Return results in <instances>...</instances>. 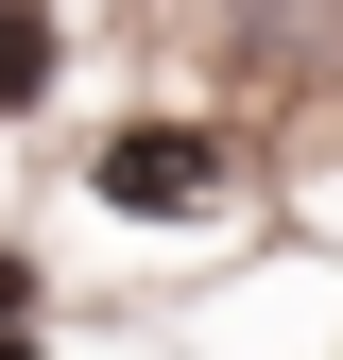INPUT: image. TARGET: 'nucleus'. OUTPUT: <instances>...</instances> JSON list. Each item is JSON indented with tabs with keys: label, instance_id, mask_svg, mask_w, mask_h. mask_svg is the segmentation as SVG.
I'll return each instance as SVG.
<instances>
[{
	"label": "nucleus",
	"instance_id": "3",
	"mask_svg": "<svg viewBox=\"0 0 343 360\" xmlns=\"http://www.w3.org/2000/svg\"><path fill=\"white\" fill-rule=\"evenodd\" d=\"M34 309H52V275H34V257H18V240H0V343H18V326H34Z\"/></svg>",
	"mask_w": 343,
	"mask_h": 360
},
{
	"label": "nucleus",
	"instance_id": "2",
	"mask_svg": "<svg viewBox=\"0 0 343 360\" xmlns=\"http://www.w3.org/2000/svg\"><path fill=\"white\" fill-rule=\"evenodd\" d=\"M52 52H69V34H52V0H0V120H18V103H52Z\"/></svg>",
	"mask_w": 343,
	"mask_h": 360
},
{
	"label": "nucleus",
	"instance_id": "4",
	"mask_svg": "<svg viewBox=\"0 0 343 360\" xmlns=\"http://www.w3.org/2000/svg\"><path fill=\"white\" fill-rule=\"evenodd\" d=\"M0 360H34V343H0Z\"/></svg>",
	"mask_w": 343,
	"mask_h": 360
},
{
	"label": "nucleus",
	"instance_id": "1",
	"mask_svg": "<svg viewBox=\"0 0 343 360\" xmlns=\"http://www.w3.org/2000/svg\"><path fill=\"white\" fill-rule=\"evenodd\" d=\"M86 206H120V223H206V206H240V155L206 138V120H120V138L86 155Z\"/></svg>",
	"mask_w": 343,
	"mask_h": 360
}]
</instances>
